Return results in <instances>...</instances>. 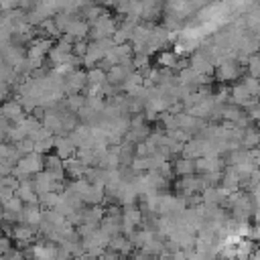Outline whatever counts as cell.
<instances>
[{"label": "cell", "instance_id": "277c9868", "mask_svg": "<svg viewBox=\"0 0 260 260\" xmlns=\"http://www.w3.org/2000/svg\"><path fill=\"white\" fill-rule=\"evenodd\" d=\"M240 75V61L232 55L228 59H223L221 63H217V77L221 81H232Z\"/></svg>", "mask_w": 260, "mask_h": 260}, {"label": "cell", "instance_id": "ba28073f", "mask_svg": "<svg viewBox=\"0 0 260 260\" xmlns=\"http://www.w3.org/2000/svg\"><path fill=\"white\" fill-rule=\"evenodd\" d=\"M20 221L30 223V225H39L43 221V207H41V203H24V207L20 211Z\"/></svg>", "mask_w": 260, "mask_h": 260}, {"label": "cell", "instance_id": "f1b7e54d", "mask_svg": "<svg viewBox=\"0 0 260 260\" xmlns=\"http://www.w3.org/2000/svg\"><path fill=\"white\" fill-rule=\"evenodd\" d=\"M248 73L254 75V77H260V53H254L250 55V61H248Z\"/></svg>", "mask_w": 260, "mask_h": 260}, {"label": "cell", "instance_id": "4316f807", "mask_svg": "<svg viewBox=\"0 0 260 260\" xmlns=\"http://www.w3.org/2000/svg\"><path fill=\"white\" fill-rule=\"evenodd\" d=\"M51 148H55V136H49V138H45V140H37V142H35V150L41 152V154L49 152Z\"/></svg>", "mask_w": 260, "mask_h": 260}, {"label": "cell", "instance_id": "ac0fdd59", "mask_svg": "<svg viewBox=\"0 0 260 260\" xmlns=\"http://www.w3.org/2000/svg\"><path fill=\"white\" fill-rule=\"evenodd\" d=\"M256 246L258 244H254V240L252 238H240L238 240V244H236V252H238V258H248V256H252V252L256 250Z\"/></svg>", "mask_w": 260, "mask_h": 260}, {"label": "cell", "instance_id": "7402d4cb", "mask_svg": "<svg viewBox=\"0 0 260 260\" xmlns=\"http://www.w3.org/2000/svg\"><path fill=\"white\" fill-rule=\"evenodd\" d=\"M108 81V71L102 69V67H89L87 69V83H98V85H104Z\"/></svg>", "mask_w": 260, "mask_h": 260}, {"label": "cell", "instance_id": "5b68a950", "mask_svg": "<svg viewBox=\"0 0 260 260\" xmlns=\"http://www.w3.org/2000/svg\"><path fill=\"white\" fill-rule=\"evenodd\" d=\"M26 110H24V106L14 98V100H4V106H2V116L4 118H8L12 124H16V122H20V120H24L26 118V114H24Z\"/></svg>", "mask_w": 260, "mask_h": 260}, {"label": "cell", "instance_id": "ffe728a7", "mask_svg": "<svg viewBox=\"0 0 260 260\" xmlns=\"http://www.w3.org/2000/svg\"><path fill=\"white\" fill-rule=\"evenodd\" d=\"M242 146L244 148H254V146H260V132L252 126L246 128L244 132V138H242Z\"/></svg>", "mask_w": 260, "mask_h": 260}, {"label": "cell", "instance_id": "836d02e7", "mask_svg": "<svg viewBox=\"0 0 260 260\" xmlns=\"http://www.w3.org/2000/svg\"><path fill=\"white\" fill-rule=\"evenodd\" d=\"M12 195H16L14 189H10V187H2V185H0V201H2V203H6Z\"/></svg>", "mask_w": 260, "mask_h": 260}, {"label": "cell", "instance_id": "30bf717a", "mask_svg": "<svg viewBox=\"0 0 260 260\" xmlns=\"http://www.w3.org/2000/svg\"><path fill=\"white\" fill-rule=\"evenodd\" d=\"M16 195L24 201V203H39V193L35 189V179H26V181H20L18 189H16Z\"/></svg>", "mask_w": 260, "mask_h": 260}, {"label": "cell", "instance_id": "8992f818", "mask_svg": "<svg viewBox=\"0 0 260 260\" xmlns=\"http://www.w3.org/2000/svg\"><path fill=\"white\" fill-rule=\"evenodd\" d=\"M55 152L61 158H69L77 154V144L71 140L69 134H55Z\"/></svg>", "mask_w": 260, "mask_h": 260}, {"label": "cell", "instance_id": "9a60e30c", "mask_svg": "<svg viewBox=\"0 0 260 260\" xmlns=\"http://www.w3.org/2000/svg\"><path fill=\"white\" fill-rule=\"evenodd\" d=\"M83 213H85V221L95 223V225H100L102 219L106 217V209L102 207V203H98V205H89L87 209L83 207Z\"/></svg>", "mask_w": 260, "mask_h": 260}, {"label": "cell", "instance_id": "f546056e", "mask_svg": "<svg viewBox=\"0 0 260 260\" xmlns=\"http://www.w3.org/2000/svg\"><path fill=\"white\" fill-rule=\"evenodd\" d=\"M148 61H150V55H148L146 51H138V53H134V65H136V69L146 67Z\"/></svg>", "mask_w": 260, "mask_h": 260}, {"label": "cell", "instance_id": "e0dca14e", "mask_svg": "<svg viewBox=\"0 0 260 260\" xmlns=\"http://www.w3.org/2000/svg\"><path fill=\"white\" fill-rule=\"evenodd\" d=\"M244 116V108L242 106H236V104H223V120L225 122H238L240 118Z\"/></svg>", "mask_w": 260, "mask_h": 260}, {"label": "cell", "instance_id": "e575fe53", "mask_svg": "<svg viewBox=\"0 0 260 260\" xmlns=\"http://www.w3.org/2000/svg\"><path fill=\"white\" fill-rule=\"evenodd\" d=\"M10 238H12V236L4 234V238L0 240V254H6V252L10 250Z\"/></svg>", "mask_w": 260, "mask_h": 260}, {"label": "cell", "instance_id": "44dd1931", "mask_svg": "<svg viewBox=\"0 0 260 260\" xmlns=\"http://www.w3.org/2000/svg\"><path fill=\"white\" fill-rule=\"evenodd\" d=\"M177 61H179V57H177L175 51H160V53L156 55V63H158L160 67H171V69H175V67H177Z\"/></svg>", "mask_w": 260, "mask_h": 260}, {"label": "cell", "instance_id": "1f68e13d", "mask_svg": "<svg viewBox=\"0 0 260 260\" xmlns=\"http://www.w3.org/2000/svg\"><path fill=\"white\" fill-rule=\"evenodd\" d=\"M0 185H2V187H10V189H14V191H16V189H18V185H20V181L10 173V175H2V177H0Z\"/></svg>", "mask_w": 260, "mask_h": 260}, {"label": "cell", "instance_id": "cb8c5ba5", "mask_svg": "<svg viewBox=\"0 0 260 260\" xmlns=\"http://www.w3.org/2000/svg\"><path fill=\"white\" fill-rule=\"evenodd\" d=\"M59 199H61V193H59V191H47V193L39 195V203H41L43 209H51V207H55V205L59 203Z\"/></svg>", "mask_w": 260, "mask_h": 260}, {"label": "cell", "instance_id": "484cf974", "mask_svg": "<svg viewBox=\"0 0 260 260\" xmlns=\"http://www.w3.org/2000/svg\"><path fill=\"white\" fill-rule=\"evenodd\" d=\"M132 167H134L138 173L150 171V169H152V156H136L134 162H132Z\"/></svg>", "mask_w": 260, "mask_h": 260}, {"label": "cell", "instance_id": "d6a6232c", "mask_svg": "<svg viewBox=\"0 0 260 260\" xmlns=\"http://www.w3.org/2000/svg\"><path fill=\"white\" fill-rule=\"evenodd\" d=\"M87 47H89V41H85V39H79L77 43H73V53H75V55H79V57H85V53H87Z\"/></svg>", "mask_w": 260, "mask_h": 260}, {"label": "cell", "instance_id": "9c48e42d", "mask_svg": "<svg viewBox=\"0 0 260 260\" xmlns=\"http://www.w3.org/2000/svg\"><path fill=\"white\" fill-rule=\"evenodd\" d=\"M81 199L85 201V205H98V203H104V201H106V185L91 183L89 189L81 195Z\"/></svg>", "mask_w": 260, "mask_h": 260}, {"label": "cell", "instance_id": "8fae6325", "mask_svg": "<svg viewBox=\"0 0 260 260\" xmlns=\"http://www.w3.org/2000/svg\"><path fill=\"white\" fill-rule=\"evenodd\" d=\"M63 167H65V171H67V175L69 177H73V179H77V177H83L85 175V169H87V165L79 158V156H69V158H63Z\"/></svg>", "mask_w": 260, "mask_h": 260}, {"label": "cell", "instance_id": "7a4b0ae2", "mask_svg": "<svg viewBox=\"0 0 260 260\" xmlns=\"http://www.w3.org/2000/svg\"><path fill=\"white\" fill-rule=\"evenodd\" d=\"M16 167H20V169H22L24 173H28V175H37L39 171H43V169H45V158H43V154H41V152L32 150V152L24 154V156L16 162Z\"/></svg>", "mask_w": 260, "mask_h": 260}, {"label": "cell", "instance_id": "83f0119b", "mask_svg": "<svg viewBox=\"0 0 260 260\" xmlns=\"http://www.w3.org/2000/svg\"><path fill=\"white\" fill-rule=\"evenodd\" d=\"M242 83L250 89V93H252V95H258V93H260V77L248 75V77H244V79H242Z\"/></svg>", "mask_w": 260, "mask_h": 260}, {"label": "cell", "instance_id": "603a6c76", "mask_svg": "<svg viewBox=\"0 0 260 260\" xmlns=\"http://www.w3.org/2000/svg\"><path fill=\"white\" fill-rule=\"evenodd\" d=\"M65 102H67V108L71 110V112H79L83 106H85V102H87V95L85 93H71V95H67L65 98Z\"/></svg>", "mask_w": 260, "mask_h": 260}, {"label": "cell", "instance_id": "2e32d148", "mask_svg": "<svg viewBox=\"0 0 260 260\" xmlns=\"http://www.w3.org/2000/svg\"><path fill=\"white\" fill-rule=\"evenodd\" d=\"M181 156H187V158H199L201 156V138H191L185 142L183 146V154Z\"/></svg>", "mask_w": 260, "mask_h": 260}, {"label": "cell", "instance_id": "d590c367", "mask_svg": "<svg viewBox=\"0 0 260 260\" xmlns=\"http://www.w3.org/2000/svg\"><path fill=\"white\" fill-rule=\"evenodd\" d=\"M20 0H0V6L2 10H12V8H18Z\"/></svg>", "mask_w": 260, "mask_h": 260}, {"label": "cell", "instance_id": "d6986e66", "mask_svg": "<svg viewBox=\"0 0 260 260\" xmlns=\"http://www.w3.org/2000/svg\"><path fill=\"white\" fill-rule=\"evenodd\" d=\"M128 75H130V73L124 69V65L116 63V65L108 71V81H110V83H116V85H122V81H124Z\"/></svg>", "mask_w": 260, "mask_h": 260}, {"label": "cell", "instance_id": "3957f363", "mask_svg": "<svg viewBox=\"0 0 260 260\" xmlns=\"http://www.w3.org/2000/svg\"><path fill=\"white\" fill-rule=\"evenodd\" d=\"M191 67H193L197 73H205V75H213V71H215L213 59H211L203 49L191 55Z\"/></svg>", "mask_w": 260, "mask_h": 260}, {"label": "cell", "instance_id": "4dcf8cb0", "mask_svg": "<svg viewBox=\"0 0 260 260\" xmlns=\"http://www.w3.org/2000/svg\"><path fill=\"white\" fill-rule=\"evenodd\" d=\"M16 146H18V150H20V152H22V156H24V154H28V152H32V150H35V140H32L30 136H26L24 140L16 142Z\"/></svg>", "mask_w": 260, "mask_h": 260}, {"label": "cell", "instance_id": "d4e9b609", "mask_svg": "<svg viewBox=\"0 0 260 260\" xmlns=\"http://www.w3.org/2000/svg\"><path fill=\"white\" fill-rule=\"evenodd\" d=\"M69 55H71V53L63 51L59 45H53V49L49 51V61H51L53 65H63V63L69 59Z\"/></svg>", "mask_w": 260, "mask_h": 260}, {"label": "cell", "instance_id": "8d00e7d4", "mask_svg": "<svg viewBox=\"0 0 260 260\" xmlns=\"http://www.w3.org/2000/svg\"><path fill=\"white\" fill-rule=\"evenodd\" d=\"M248 238H252V240H260V223H254L252 228H250V236Z\"/></svg>", "mask_w": 260, "mask_h": 260}, {"label": "cell", "instance_id": "f35d334b", "mask_svg": "<svg viewBox=\"0 0 260 260\" xmlns=\"http://www.w3.org/2000/svg\"><path fill=\"white\" fill-rule=\"evenodd\" d=\"M258 98H260V93H258Z\"/></svg>", "mask_w": 260, "mask_h": 260}, {"label": "cell", "instance_id": "74e56055", "mask_svg": "<svg viewBox=\"0 0 260 260\" xmlns=\"http://www.w3.org/2000/svg\"><path fill=\"white\" fill-rule=\"evenodd\" d=\"M252 217H254V221H256V223H260V207H256V209H254Z\"/></svg>", "mask_w": 260, "mask_h": 260}, {"label": "cell", "instance_id": "52a82bcc", "mask_svg": "<svg viewBox=\"0 0 260 260\" xmlns=\"http://www.w3.org/2000/svg\"><path fill=\"white\" fill-rule=\"evenodd\" d=\"M104 57H106V49H104L102 41H89L87 53H85V57H83V65L89 69V67H93L95 63H100Z\"/></svg>", "mask_w": 260, "mask_h": 260}, {"label": "cell", "instance_id": "7c38bea8", "mask_svg": "<svg viewBox=\"0 0 260 260\" xmlns=\"http://www.w3.org/2000/svg\"><path fill=\"white\" fill-rule=\"evenodd\" d=\"M195 169H197V173L221 171L223 162L219 160V156H199V158H195Z\"/></svg>", "mask_w": 260, "mask_h": 260}, {"label": "cell", "instance_id": "4fadbf2b", "mask_svg": "<svg viewBox=\"0 0 260 260\" xmlns=\"http://www.w3.org/2000/svg\"><path fill=\"white\" fill-rule=\"evenodd\" d=\"M122 217L126 223H134V225H140L142 223V217H144V211L140 207H136L134 203L130 205H122Z\"/></svg>", "mask_w": 260, "mask_h": 260}, {"label": "cell", "instance_id": "5bb4252c", "mask_svg": "<svg viewBox=\"0 0 260 260\" xmlns=\"http://www.w3.org/2000/svg\"><path fill=\"white\" fill-rule=\"evenodd\" d=\"M173 167H175V173H177L179 177H185V175H193V173H197V169H195V160H193V158H187V156L177 158Z\"/></svg>", "mask_w": 260, "mask_h": 260}, {"label": "cell", "instance_id": "6da1fadb", "mask_svg": "<svg viewBox=\"0 0 260 260\" xmlns=\"http://www.w3.org/2000/svg\"><path fill=\"white\" fill-rule=\"evenodd\" d=\"M87 85V71H81V69H73L65 75V83H63V89H65V95H71V93H79L83 91V87Z\"/></svg>", "mask_w": 260, "mask_h": 260}]
</instances>
